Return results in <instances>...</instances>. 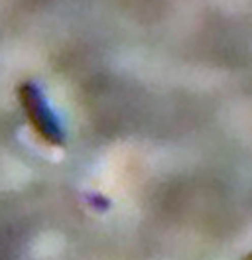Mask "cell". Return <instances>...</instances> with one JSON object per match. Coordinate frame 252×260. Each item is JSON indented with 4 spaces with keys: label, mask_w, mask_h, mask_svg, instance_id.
Segmentation results:
<instances>
[{
    "label": "cell",
    "mask_w": 252,
    "mask_h": 260,
    "mask_svg": "<svg viewBox=\"0 0 252 260\" xmlns=\"http://www.w3.org/2000/svg\"><path fill=\"white\" fill-rule=\"evenodd\" d=\"M18 99L34 132L49 146L61 148L65 144V132L57 116L49 109L42 89L34 81H24L18 87Z\"/></svg>",
    "instance_id": "obj_1"
},
{
    "label": "cell",
    "mask_w": 252,
    "mask_h": 260,
    "mask_svg": "<svg viewBox=\"0 0 252 260\" xmlns=\"http://www.w3.org/2000/svg\"><path fill=\"white\" fill-rule=\"evenodd\" d=\"M244 260H252V258H250V256H246V258H244Z\"/></svg>",
    "instance_id": "obj_2"
}]
</instances>
